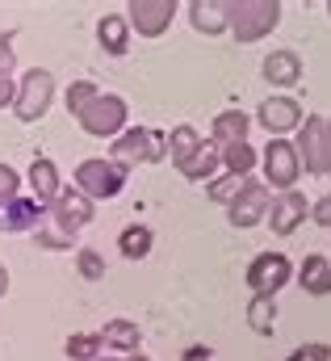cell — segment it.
I'll return each mask as SVG.
<instances>
[{"instance_id": "1", "label": "cell", "mask_w": 331, "mask_h": 361, "mask_svg": "<svg viewBox=\"0 0 331 361\" xmlns=\"http://www.w3.org/2000/svg\"><path fill=\"white\" fill-rule=\"evenodd\" d=\"M281 25V4L277 0H235L227 4V30L239 42H260Z\"/></svg>"}, {"instance_id": "2", "label": "cell", "mask_w": 331, "mask_h": 361, "mask_svg": "<svg viewBox=\"0 0 331 361\" xmlns=\"http://www.w3.org/2000/svg\"><path fill=\"white\" fill-rule=\"evenodd\" d=\"M55 101V76L46 68H30L21 80H17V92H13V109L21 122H38Z\"/></svg>"}, {"instance_id": "3", "label": "cell", "mask_w": 331, "mask_h": 361, "mask_svg": "<svg viewBox=\"0 0 331 361\" xmlns=\"http://www.w3.org/2000/svg\"><path fill=\"white\" fill-rule=\"evenodd\" d=\"M168 139H160L156 130H143V126H135V130H122L118 135V143H113V152H109V160L118 164V169H135V164H147V160H164Z\"/></svg>"}, {"instance_id": "4", "label": "cell", "mask_w": 331, "mask_h": 361, "mask_svg": "<svg viewBox=\"0 0 331 361\" xmlns=\"http://www.w3.org/2000/svg\"><path fill=\"white\" fill-rule=\"evenodd\" d=\"M76 122H80L88 135H96V139H113L126 126V101L118 92H96V101L84 109Z\"/></svg>"}, {"instance_id": "5", "label": "cell", "mask_w": 331, "mask_h": 361, "mask_svg": "<svg viewBox=\"0 0 331 361\" xmlns=\"http://www.w3.org/2000/svg\"><path fill=\"white\" fill-rule=\"evenodd\" d=\"M126 185V169H118L113 160H84L76 169V189L84 197H118Z\"/></svg>"}, {"instance_id": "6", "label": "cell", "mask_w": 331, "mask_h": 361, "mask_svg": "<svg viewBox=\"0 0 331 361\" xmlns=\"http://www.w3.org/2000/svg\"><path fill=\"white\" fill-rule=\"evenodd\" d=\"M268 206H273V189L264 180H244V189L227 202V219H231V227H256V223H264Z\"/></svg>"}, {"instance_id": "7", "label": "cell", "mask_w": 331, "mask_h": 361, "mask_svg": "<svg viewBox=\"0 0 331 361\" xmlns=\"http://www.w3.org/2000/svg\"><path fill=\"white\" fill-rule=\"evenodd\" d=\"M302 177V164H298V152L289 139H273L264 147V185H277V189H294Z\"/></svg>"}, {"instance_id": "8", "label": "cell", "mask_w": 331, "mask_h": 361, "mask_svg": "<svg viewBox=\"0 0 331 361\" xmlns=\"http://www.w3.org/2000/svg\"><path fill=\"white\" fill-rule=\"evenodd\" d=\"M289 277H294V265H289L285 252H260V257L248 265L251 294H268V298H277V290H281Z\"/></svg>"}, {"instance_id": "9", "label": "cell", "mask_w": 331, "mask_h": 361, "mask_svg": "<svg viewBox=\"0 0 331 361\" xmlns=\"http://www.w3.org/2000/svg\"><path fill=\"white\" fill-rule=\"evenodd\" d=\"M126 25L139 30V38H160L168 25H172V13H176V0H130L126 4Z\"/></svg>"}, {"instance_id": "10", "label": "cell", "mask_w": 331, "mask_h": 361, "mask_svg": "<svg viewBox=\"0 0 331 361\" xmlns=\"http://www.w3.org/2000/svg\"><path fill=\"white\" fill-rule=\"evenodd\" d=\"M63 235H72L76 240V231L92 223V202L84 197L80 189H59V197L51 202V214H46Z\"/></svg>"}, {"instance_id": "11", "label": "cell", "mask_w": 331, "mask_h": 361, "mask_svg": "<svg viewBox=\"0 0 331 361\" xmlns=\"http://www.w3.org/2000/svg\"><path fill=\"white\" fill-rule=\"evenodd\" d=\"M323 126H327V118H315V114H306L302 118V126H298V143H294V152H298V164L306 169V173H323Z\"/></svg>"}, {"instance_id": "12", "label": "cell", "mask_w": 331, "mask_h": 361, "mask_svg": "<svg viewBox=\"0 0 331 361\" xmlns=\"http://www.w3.org/2000/svg\"><path fill=\"white\" fill-rule=\"evenodd\" d=\"M306 214H311L306 197H302L298 189H289V193H281V197L268 206V214H264V219H268L273 235H281V240H285V235H294V231L302 227V219H306Z\"/></svg>"}, {"instance_id": "13", "label": "cell", "mask_w": 331, "mask_h": 361, "mask_svg": "<svg viewBox=\"0 0 331 361\" xmlns=\"http://www.w3.org/2000/svg\"><path fill=\"white\" fill-rule=\"evenodd\" d=\"M260 126H264L273 139H281L285 130H298V126H302V105H298L294 97H268V101L260 105Z\"/></svg>"}, {"instance_id": "14", "label": "cell", "mask_w": 331, "mask_h": 361, "mask_svg": "<svg viewBox=\"0 0 331 361\" xmlns=\"http://www.w3.org/2000/svg\"><path fill=\"white\" fill-rule=\"evenodd\" d=\"M264 80H268V85H281V89L298 85V80H302V55H298V51H273V55L264 59Z\"/></svg>"}, {"instance_id": "15", "label": "cell", "mask_w": 331, "mask_h": 361, "mask_svg": "<svg viewBox=\"0 0 331 361\" xmlns=\"http://www.w3.org/2000/svg\"><path fill=\"white\" fill-rule=\"evenodd\" d=\"M25 180H30V189H34V202H38V206H51V202L59 197V189H63V185H59V169H55L46 156H38V160L30 164V177H25Z\"/></svg>"}, {"instance_id": "16", "label": "cell", "mask_w": 331, "mask_h": 361, "mask_svg": "<svg viewBox=\"0 0 331 361\" xmlns=\"http://www.w3.org/2000/svg\"><path fill=\"white\" fill-rule=\"evenodd\" d=\"M248 130H251V118L239 114V109H227L214 118L210 135H214V147H235V143H248Z\"/></svg>"}, {"instance_id": "17", "label": "cell", "mask_w": 331, "mask_h": 361, "mask_svg": "<svg viewBox=\"0 0 331 361\" xmlns=\"http://www.w3.org/2000/svg\"><path fill=\"white\" fill-rule=\"evenodd\" d=\"M101 336V345L105 349H113V353H122V357H130V353H139V324H130V319H109L105 324V332H96Z\"/></svg>"}, {"instance_id": "18", "label": "cell", "mask_w": 331, "mask_h": 361, "mask_svg": "<svg viewBox=\"0 0 331 361\" xmlns=\"http://www.w3.org/2000/svg\"><path fill=\"white\" fill-rule=\"evenodd\" d=\"M96 38H101V47H105L109 55H126V51H130V25H126V17L105 13V17L96 21Z\"/></svg>"}, {"instance_id": "19", "label": "cell", "mask_w": 331, "mask_h": 361, "mask_svg": "<svg viewBox=\"0 0 331 361\" xmlns=\"http://www.w3.org/2000/svg\"><path fill=\"white\" fill-rule=\"evenodd\" d=\"M218 164H223V147H214V143H201L185 164H180V173L189 180H214L218 173Z\"/></svg>"}, {"instance_id": "20", "label": "cell", "mask_w": 331, "mask_h": 361, "mask_svg": "<svg viewBox=\"0 0 331 361\" xmlns=\"http://www.w3.org/2000/svg\"><path fill=\"white\" fill-rule=\"evenodd\" d=\"M298 286L306 294H331V261L327 257H306L298 269Z\"/></svg>"}, {"instance_id": "21", "label": "cell", "mask_w": 331, "mask_h": 361, "mask_svg": "<svg viewBox=\"0 0 331 361\" xmlns=\"http://www.w3.org/2000/svg\"><path fill=\"white\" fill-rule=\"evenodd\" d=\"M189 21H193V30H201V34H223V30H227V4L193 0V4H189Z\"/></svg>"}, {"instance_id": "22", "label": "cell", "mask_w": 331, "mask_h": 361, "mask_svg": "<svg viewBox=\"0 0 331 361\" xmlns=\"http://www.w3.org/2000/svg\"><path fill=\"white\" fill-rule=\"evenodd\" d=\"M151 244H156V235H151V227H143V223H130V227L118 235V248H122L126 261H143V257L151 252Z\"/></svg>"}, {"instance_id": "23", "label": "cell", "mask_w": 331, "mask_h": 361, "mask_svg": "<svg viewBox=\"0 0 331 361\" xmlns=\"http://www.w3.org/2000/svg\"><path fill=\"white\" fill-rule=\"evenodd\" d=\"M248 324L251 332H260V336H273V328H277V298H268V294H256L248 302Z\"/></svg>"}, {"instance_id": "24", "label": "cell", "mask_w": 331, "mask_h": 361, "mask_svg": "<svg viewBox=\"0 0 331 361\" xmlns=\"http://www.w3.org/2000/svg\"><path fill=\"white\" fill-rule=\"evenodd\" d=\"M197 147H201V135H197L193 126H176V130L168 135V147H164V152L172 156V164L180 169V164H185V160H189Z\"/></svg>"}, {"instance_id": "25", "label": "cell", "mask_w": 331, "mask_h": 361, "mask_svg": "<svg viewBox=\"0 0 331 361\" xmlns=\"http://www.w3.org/2000/svg\"><path fill=\"white\" fill-rule=\"evenodd\" d=\"M223 164H227V173H231V177H248L251 169H256V152H251L248 143L223 147Z\"/></svg>"}, {"instance_id": "26", "label": "cell", "mask_w": 331, "mask_h": 361, "mask_svg": "<svg viewBox=\"0 0 331 361\" xmlns=\"http://www.w3.org/2000/svg\"><path fill=\"white\" fill-rule=\"evenodd\" d=\"M105 345H101V336L96 332H76V336H68V357L72 361H96Z\"/></svg>"}, {"instance_id": "27", "label": "cell", "mask_w": 331, "mask_h": 361, "mask_svg": "<svg viewBox=\"0 0 331 361\" xmlns=\"http://www.w3.org/2000/svg\"><path fill=\"white\" fill-rule=\"evenodd\" d=\"M96 92H101V89H96L92 80H76V85L68 89V114H76V118H80L84 109L96 101Z\"/></svg>"}, {"instance_id": "28", "label": "cell", "mask_w": 331, "mask_h": 361, "mask_svg": "<svg viewBox=\"0 0 331 361\" xmlns=\"http://www.w3.org/2000/svg\"><path fill=\"white\" fill-rule=\"evenodd\" d=\"M76 269H80L84 281H101V277H105V261H101V252H96V248H80Z\"/></svg>"}, {"instance_id": "29", "label": "cell", "mask_w": 331, "mask_h": 361, "mask_svg": "<svg viewBox=\"0 0 331 361\" xmlns=\"http://www.w3.org/2000/svg\"><path fill=\"white\" fill-rule=\"evenodd\" d=\"M244 180H248V177H231V173H227L223 180H214V185H210V197L227 206V202H231V197H235V193L244 189Z\"/></svg>"}, {"instance_id": "30", "label": "cell", "mask_w": 331, "mask_h": 361, "mask_svg": "<svg viewBox=\"0 0 331 361\" xmlns=\"http://www.w3.org/2000/svg\"><path fill=\"white\" fill-rule=\"evenodd\" d=\"M13 197H21V177H17V169L0 164V202H13Z\"/></svg>"}, {"instance_id": "31", "label": "cell", "mask_w": 331, "mask_h": 361, "mask_svg": "<svg viewBox=\"0 0 331 361\" xmlns=\"http://www.w3.org/2000/svg\"><path fill=\"white\" fill-rule=\"evenodd\" d=\"M34 235H38V248H46V252H59V248H72V235H63L59 227H55V231H42V227H38Z\"/></svg>"}, {"instance_id": "32", "label": "cell", "mask_w": 331, "mask_h": 361, "mask_svg": "<svg viewBox=\"0 0 331 361\" xmlns=\"http://www.w3.org/2000/svg\"><path fill=\"white\" fill-rule=\"evenodd\" d=\"M285 361H331V345H302V349H294Z\"/></svg>"}, {"instance_id": "33", "label": "cell", "mask_w": 331, "mask_h": 361, "mask_svg": "<svg viewBox=\"0 0 331 361\" xmlns=\"http://www.w3.org/2000/svg\"><path fill=\"white\" fill-rule=\"evenodd\" d=\"M311 219H315L319 227H331V193H327V197H319V202L311 206Z\"/></svg>"}, {"instance_id": "34", "label": "cell", "mask_w": 331, "mask_h": 361, "mask_svg": "<svg viewBox=\"0 0 331 361\" xmlns=\"http://www.w3.org/2000/svg\"><path fill=\"white\" fill-rule=\"evenodd\" d=\"M0 72H13V34H0Z\"/></svg>"}, {"instance_id": "35", "label": "cell", "mask_w": 331, "mask_h": 361, "mask_svg": "<svg viewBox=\"0 0 331 361\" xmlns=\"http://www.w3.org/2000/svg\"><path fill=\"white\" fill-rule=\"evenodd\" d=\"M13 92H17V80H13L8 72H0V109L13 105Z\"/></svg>"}, {"instance_id": "36", "label": "cell", "mask_w": 331, "mask_h": 361, "mask_svg": "<svg viewBox=\"0 0 331 361\" xmlns=\"http://www.w3.org/2000/svg\"><path fill=\"white\" fill-rule=\"evenodd\" d=\"M180 361H214V353H210L206 345H189V349H185V357H180Z\"/></svg>"}, {"instance_id": "37", "label": "cell", "mask_w": 331, "mask_h": 361, "mask_svg": "<svg viewBox=\"0 0 331 361\" xmlns=\"http://www.w3.org/2000/svg\"><path fill=\"white\" fill-rule=\"evenodd\" d=\"M323 173L331 177V118H327V126H323Z\"/></svg>"}, {"instance_id": "38", "label": "cell", "mask_w": 331, "mask_h": 361, "mask_svg": "<svg viewBox=\"0 0 331 361\" xmlns=\"http://www.w3.org/2000/svg\"><path fill=\"white\" fill-rule=\"evenodd\" d=\"M4 294H8V269L0 265V298H4Z\"/></svg>"}, {"instance_id": "39", "label": "cell", "mask_w": 331, "mask_h": 361, "mask_svg": "<svg viewBox=\"0 0 331 361\" xmlns=\"http://www.w3.org/2000/svg\"><path fill=\"white\" fill-rule=\"evenodd\" d=\"M135 361H147V357H135Z\"/></svg>"}, {"instance_id": "40", "label": "cell", "mask_w": 331, "mask_h": 361, "mask_svg": "<svg viewBox=\"0 0 331 361\" xmlns=\"http://www.w3.org/2000/svg\"><path fill=\"white\" fill-rule=\"evenodd\" d=\"M327 13H331V4H327Z\"/></svg>"}]
</instances>
